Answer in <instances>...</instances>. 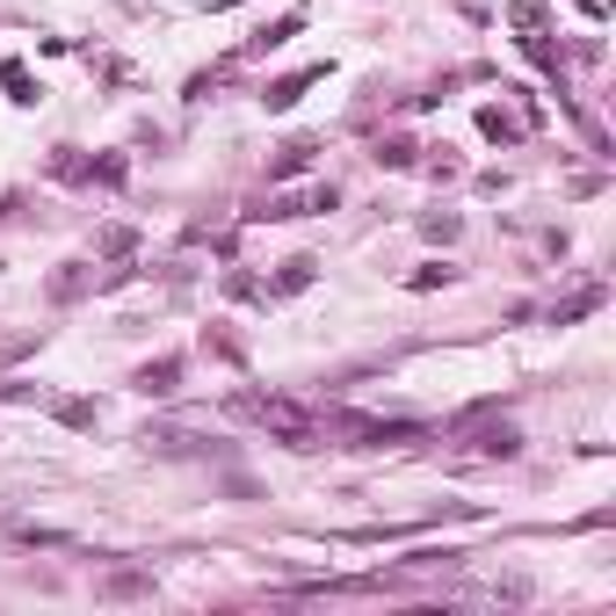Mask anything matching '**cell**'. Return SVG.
I'll return each mask as SVG.
<instances>
[{"mask_svg": "<svg viewBox=\"0 0 616 616\" xmlns=\"http://www.w3.org/2000/svg\"><path fill=\"white\" fill-rule=\"evenodd\" d=\"M246 414L276 442H290V450H319V436H327V414H312V406H298V399H246Z\"/></svg>", "mask_w": 616, "mask_h": 616, "instance_id": "cell-1", "label": "cell"}, {"mask_svg": "<svg viewBox=\"0 0 616 616\" xmlns=\"http://www.w3.org/2000/svg\"><path fill=\"white\" fill-rule=\"evenodd\" d=\"M305 160H312V145H305V139H298V145H283V153H276V167H268V175H276V182H283V175H298Z\"/></svg>", "mask_w": 616, "mask_h": 616, "instance_id": "cell-6", "label": "cell"}, {"mask_svg": "<svg viewBox=\"0 0 616 616\" xmlns=\"http://www.w3.org/2000/svg\"><path fill=\"white\" fill-rule=\"evenodd\" d=\"M472 450H479V458H515V450H522V436H515V428H479Z\"/></svg>", "mask_w": 616, "mask_h": 616, "instance_id": "cell-3", "label": "cell"}, {"mask_svg": "<svg viewBox=\"0 0 616 616\" xmlns=\"http://www.w3.org/2000/svg\"><path fill=\"white\" fill-rule=\"evenodd\" d=\"M312 80H319V73H290V80H276V88H268V109H290Z\"/></svg>", "mask_w": 616, "mask_h": 616, "instance_id": "cell-5", "label": "cell"}, {"mask_svg": "<svg viewBox=\"0 0 616 616\" xmlns=\"http://www.w3.org/2000/svg\"><path fill=\"white\" fill-rule=\"evenodd\" d=\"M305 211H334V189L319 182V189H305V196H276V204H268V218H305Z\"/></svg>", "mask_w": 616, "mask_h": 616, "instance_id": "cell-2", "label": "cell"}, {"mask_svg": "<svg viewBox=\"0 0 616 616\" xmlns=\"http://www.w3.org/2000/svg\"><path fill=\"white\" fill-rule=\"evenodd\" d=\"M595 305H602V290H573V298L559 305V327H565V319H587V312H595Z\"/></svg>", "mask_w": 616, "mask_h": 616, "instance_id": "cell-7", "label": "cell"}, {"mask_svg": "<svg viewBox=\"0 0 616 616\" xmlns=\"http://www.w3.org/2000/svg\"><path fill=\"white\" fill-rule=\"evenodd\" d=\"M175 377H182V363H175V355H160V363L139 370V392H175Z\"/></svg>", "mask_w": 616, "mask_h": 616, "instance_id": "cell-4", "label": "cell"}]
</instances>
